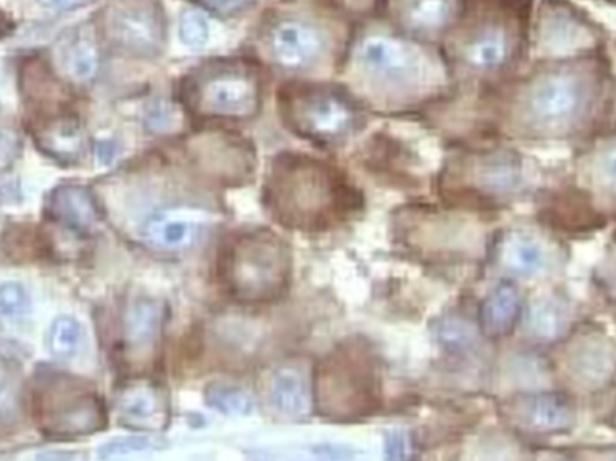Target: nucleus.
Masks as SVG:
<instances>
[{"instance_id": "16", "label": "nucleus", "mask_w": 616, "mask_h": 461, "mask_svg": "<svg viewBox=\"0 0 616 461\" xmlns=\"http://www.w3.org/2000/svg\"><path fill=\"white\" fill-rule=\"evenodd\" d=\"M190 153L203 172L223 184H242L254 172L251 142L228 132H213L190 142Z\"/></svg>"}, {"instance_id": "43", "label": "nucleus", "mask_w": 616, "mask_h": 461, "mask_svg": "<svg viewBox=\"0 0 616 461\" xmlns=\"http://www.w3.org/2000/svg\"><path fill=\"white\" fill-rule=\"evenodd\" d=\"M72 454H67V452H58V454H44V457L38 458V461H69Z\"/></svg>"}, {"instance_id": "39", "label": "nucleus", "mask_w": 616, "mask_h": 461, "mask_svg": "<svg viewBox=\"0 0 616 461\" xmlns=\"http://www.w3.org/2000/svg\"><path fill=\"white\" fill-rule=\"evenodd\" d=\"M38 2L49 8V10L71 11L78 10L81 5L89 4L91 0H38Z\"/></svg>"}, {"instance_id": "38", "label": "nucleus", "mask_w": 616, "mask_h": 461, "mask_svg": "<svg viewBox=\"0 0 616 461\" xmlns=\"http://www.w3.org/2000/svg\"><path fill=\"white\" fill-rule=\"evenodd\" d=\"M388 454L391 461H400L406 454V438L399 433H393L388 440Z\"/></svg>"}, {"instance_id": "40", "label": "nucleus", "mask_w": 616, "mask_h": 461, "mask_svg": "<svg viewBox=\"0 0 616 461\" xmlns=\"http://www.w3.org/2000/svg\"><path fill=\"white\" fill-rule=\"evenodd\" d=\"M96 155L98 161H102L103 164L112 163V159L116 158V147L112 142H98Z\"/></svg>"}, {"instance_id": "33", "label": "nucleus", "mask_w": 616, "mask_h": 461, "mask_svg": "<svg viewBox=\"0 0 616 461\" xmlns=\"http://www.w3.org/2000/svg\"><path fill=\"white\" fill-rule=\"evenodd\" d=\"M19 410V384L10 368L0 362V420L10 422Z\"/></svg>"}, {"instance_id": "28", "label": "nucleus", "mask_w": 616, "mask_h": 461, "mask_svg": "<svg viewBox=\"0 0 616 461\" xmlns=\"http://www.w3.org/2000/svg\"><path fill=\"white\" fill-rule=\"evenodd\" d=\"M123 416L130 420H150L157 413V396L150 388H132L119 401Z\"/></svg>"}, {"instance_id": "12", "label": "nucleus", "mask_w": 616, "mask_h": 461, "mask_svg": "<svg viewBox=\"0 0 616 461\" xmlns=\"http://www.w3.org/2000/svg\"><path fill=\"white\" fill-rule=\"evenodd\" d=\"M449 178L445 189L455 195H469L483 203H494L495 198L509 197L520 188L521 172L515 159L509 153H481L460 158L450 164Z\"/></svg>"}, {"instance_id": "2", "label": "nucleus", "mask_w": 616, "mask_h": 461, "mask_svg": "<svg viewBox=\"0 0 616 461\" xmlns=\"http://www.w3.org/2000/svg\"><path fill=\"white\" fill-rule=\"evenodd\" d=\"M218 276L240 303H271L287 292L293 278V253L285 240L269 229L243 231L224 245Z\"/></svg>"}, {"instance_id": "8", "label": "nucleus", "mask_w": 616, "mask_h": 461, "mask_svg": "<svg viewBox=\"0 0 616 461\" xmlns=\"http://www.w3.org/2000/svg\"><path fill=\"white\" fill-rule=\"evenodd\" d=\"M501 416L520 435H570L579 424L575 396L559 388L517 391L501 404Z\"/></svg>"}, {"instance_id": "31", "label": "nucleus", "mask_w": 616, "mask_h": 461, "mask_svg": "<svg viewBox=\"0 0 616 461\" xmlns=\"http://www.w3.org/2000/svg\"><path fill=\"white\" fill-rule=\"evenodd\" d=\"M179 35L181 41L187 47L193 49H201L209 42V24L201 13L195 11H186L181 19V26H179Z\"/></svg>"}, {"instance_id": "15", "label": "nucleus", "mask_w": 616, "mask_h": 461, "mask_svg": "<svg viewBox=\"0 0 616 461\" xmlns=\"http://www.w3.org/2000/svg\"><path fill=\"white\" fill-rule=\"evenodd\" d=\"M579 307L575 299L562 290H545L526 301L520 326L523 339L532 348H548L561 345L562 341L577 329Z\"/></svg>"}, {"instance_id": "17", "label": "nucleus", "mask_w": 616, "mask_h": 461, "mask_svg": "<svg viewBox=\"0 0 616 461\" xmlns=\"http://www.w3.org/2000/svg\"><path fill=\"white\" fill-rule=\"evenodd\" d=\"M71 382V380H69ZM64 380L66 391H56L55 404H44V418L53 433L64 435H92L105 426V410L91 391L75 388Z\"/></svg>"}, {"instance_id": "37", "label": "nucleus", "mask_w": 616, "mask_h": 461, "mask_svg": "<svg viewBox=\"0 0 616 461\" xmlns=\"http://www.w3.org/2000/svg\"><path fill=\"white\" fill-rule=\"evenodd\" d=\"M335 4L341 5L343 10L349 11L352 15H363L379 8V0H335Z\"/></svg>"}, {"instance_id": "14", "label": "nucleus", "mask_w": 616, "mask_h": 461, "mask_svg": "<svg viewBox=\"0 0 616 461\" xmlns=\"http://www.w3.org/2000/svg\"><path fill=\"white\" fill-rule=\"evenodd\" d=\"M265 51L285 71H307L323 58V31L301 16H278L265 30Z\"/></svg>"}, {"instance_id": "44", "label": "nucleus", "mask_w": 616, "mask_h": 461, "mask_svg": "<svg viewBox=\"0 0 616 461\" xmlns=\"http://www.w3.org/2000/svg\"><path fill=\"white\" fill-rule=\"evenodd\" d=\"M539 461H573V460H570V458H564V457H548V458H543V460Z\"/></svg>"}, {"instance_id": "18", "label": "nucleus", "mask_w": 616, "mask_h": 461, "mask_svg": "<svg viewBox=\"0 0 616 461\" xmlns=\"http://www.w3.org/2000/svg\"><path fill=\"white\" fill-rule=\"evenodd\" d=\"M31 136L38 150L58 163L77 164L85 155V128L71 111L36 117Z\"/></svg>"}, {"instance_id": "9", "label": "nucleus", "mask_w": 616, "mask_h": 461, "mask_svg": "<svg viewBox=\"0 0 616 461\" xmlns=\"http://www.w3.org/2000/svg\"><path fill=\"white\" fill-rule=\"evenodd\" d=\"M355 61L369 82L391 91H410L425 80L424 53L397 36H364L355 47Z\"/></svg>"}, {"instance_id": "42", "label": "nucleus", "mask_w": 616, "mask_h": 461, "mask_svg": "<svg viewBox=\"0 0 616 461\" xmlns=\"http://www.w3.org/2000/svg\"><path fill=\"white\" fill-rule=\"evenodd\" d=\"M13 27H15V24H13V21H11L10 16H8V13L0 10V41L10 35Z\"/></svg>"}, {"instance_id": "27", "label": "nucleus", "mask_w": 616, "mask_h": 461, "mask_svg": "<svg viewBox=\"0 0 616 461\" xmlns=\"http://www.w3.org/2000/svg\"><path fill=\"white\" fill-rule=\"evenodd\" d=\"M206 401L213 410L229 416H248L253 413V399L235 385L213 384L206 393Z\"/></svg>"}, {"instance_id": "24", "label": "nucleus", "mask_w": 616, "mask_h": 461, "mask_svg": "<svg viewBox=\"0 0 616 461\" xmlns=\"http://www.w3.org/2000/svg\"><path fill=\"white\" fill-rule=\"evenodd\" d=\"M198 229H201L198 223L193 222L192 218L161 214L148 218L145 228H142V234H145L148 244H152L153 247L178 251V249H186L193 245V242L201 234Z\"/></svg>"}, {"instance_id": "34", "label": "nucleus", "mask_w": 616, "mask_h": 461, "mask_svg": "<svg viewBox=\"0 0 616 461\" xmlns=\"http://www.w3.org/2000/svg\"><path fill=\"white\" fill-rule=\"evenodd\" d=\"M192 2L213 15L232 19V16L242 15L246 11L251 10L258 0H192Z\"/></svg>"}, {"instance_id": "23", "label": "nucleus", "mask_w": 616, "mask_h": 461, "mask_svg": "<svg viewBox=\"0 0 616 461\" xmlns=\"http://www.w3.org/2000/svg\"><path fill=\"white\" fill-rule=\"evenodd\" d=\"M269 399L274 410L280 411L282 415L294 418L307 415L310 410L307 379L293 366H283L271 379Z\"/></svg>"}, {"instance_id": "10", "label": "nucleus", "mask_w": 616, "mask_h": 461, "mask_svg": "<svg viewBox=\"0 0 616 461\" xmlns=\"http://www.w3.org/2000/svg\"><path fill=\"white\" fill-rule=\"evenodd\" d=\"M456 60L476 72L500 71L512 60L511 31L487 5L470 4L453 36Z\"/></svg>"}, {"instance_id": "13", "label": "nucleus", "mask_w": 616, "mask_h": 461, "mask_svg": "<svg viewBox=\"0 0 616 461\" xmlns=\"http://www.w3.org/2000/svg\"><path fill=\"white\" fill-rule=\"evenodd\" d=\"M500 265L512 279L546 281L562 270L561 245L548 239L543 231L514 229L501 240Z\"/></svg>"}, {"instance_id": "4", "label": "nucleus", "mask_w": 616, "mask_h": 461, "mask_svg": "<svg viewBox=\"0 0 616 461\" xmlns=\"http://www.w3.org/2000/svg\"><path fill=\"white\" fill-rule=\"evenodd\" d=\"M283 125L318 147L343 145L360 128L361 112L349 92L321 83H288L278 92Z\"/></svg>"}, {"instance_id": "30", "label": "nucleus", "mask_w": 616, "mask_h": 461, "mask_svg": "<svg viewBox=\"0 0 616 461\" xmlns=\"http://www.w3.org/2000/svg\"><path fill=\"white\" fill-rule=\"evenodd\" d=\"M30 295L24 285L16 281L0 284V315L5 320H19L30 310Z\"/></svg>"}, {"instance_id": "22", "label": "nucleus", "mask_w": 616, "mask_h": 461, "mask_svg": "<svg viewBox=\"0 0 616 461\" xmlns=\"http://www.w3.org/2000/svg\"><path fill=\"white\" fill-rule=\"evenodd\" d=\"M56 58L71 82H92L100 71V47L94 31L89 26L66 31L56 46Z\"/></svg>"}, {"instance_id": "36", "label": "nucleus", "mask_w": 616, "mask_h": 461, "mask_svg": "<svg viewBox=\"0 0 616 461\" xmlns=\"http://www.w3.org/2000/svg\"><path fill=\"white\" fill-rule=\"evenodd\" d=\"M596 281L602 292L616 303V258H607L596 273Z\"/></svg>"}, {"instance_id": "41", "label": "nucleus", "mask_w": 616, "mask_h": 461, "mask_svg": "<svg viewBox=\"0 0 616 461\" xmlns=\"http://www.w3.org/2000/svg\"><path fill=\"white\" fill-rule=\"evenodd\" d=\"M588 461H616V447H606V449H593L586 452Z\"/></svg>"}, {"instance_id": "26", "label": "nucleus", "mask_w": 616, "mask_h": 461, "mask_svg": "<svg viewBox=\"0 0 616 461\" xmlns=\"http://www.w3.org/2000/svg\"><path fill=\"white\" fill-rule=\"evenodd\" d=\"M83 341V326L69 315H60L53 321L49 330V348L56 359H72L80 350Z\"/></svg>"}, {"instance_id": "11", "label": "nucleus", "mask_w": 616, "mask_h": 461, "mask_svg": "<svg viewBox=\"0 0 616 461\" xmlns=\"http://www.w3.org/2000/svg\"><path fill=\"white\" fill-rule=\"evenodd\" d=\"M588 89L573 72L554 71L540 77L526 94V116L534 127L561 132L573 127L586 111Z\"/></svg>"}, {"instance_id": "6", "label": "nucleus", "mask_w": 616, "mask_h": 461, "mask_svg": "<svg viewBox=\"0 0 616 461\" xmlns=\"http://www.w3.org/2000/svg\"><path fill=\"white\" fill-rule=\"evenodd\" d=\"M556 380L571 395H595L616 384V341L601 329L577 326L551 359Z\"/></svg>"}, {"instance_id": "29", "label": "nucleus", "mask_w": 616, "mask_h": 461, "mask_svg": "<svg viewBox=\"0 0 616 461\" xmlns=\"http://www.w3.org/2000/svg\"><path fill=\"white\" fill-rule=\"evenodd\" d=\"M593 172L598 193L609 203L616 204V141L604 147L595 161Z\"/></svg>"}, {"instance_id": "1", "label": "nucleus", "mask_w": 616, "mask_h": 461, "mask_svg": "<svg viewBox=\"0 0 616 461\" xmlns=\"http://www.w3.org/2000/svg\"><path fill=\"white\" fill-rule=\"evenodd\" d=\"M263 204L276 222L298 231H327L360 211L363 198L334 164L307 153L273 159Z\"/></svg>"}, {"instance_id": "21", "label": "nucleus", "mask_w": 616, "mask_h": 461, "mask_svg": "<svg viewBox=\"0 0 616 461\" xmlns=\"http://www.w3.org/2000/svg\"><path fill=\"white\" fill-rule=\"evenodd\" d=\"M400 30L419 38L442 35L455 16V0H391Z\"/></svg>"}, {"instance_id": "25", "label": "nucleus", "mask_w": 616, "mask_h": 461, "mask_svg": "<svg viewBox=\"0 0 616 461\" xmlns=\"http://www.w3.org/2000/svg\"><path fill=\"white\" fill-rule=\"evenodd\" d=\"M161 307L150 299H137L127 309L123 329H125L128 345L136 350H145L156 343L157 335L161 332Z\"/></svg>"}, {"instance_id": "3", "label": "nucleus", "mask_w": 616, "mask_h": 461, "mask_svg": "<svg viewBox=\"0 0 616 461\" xmlns=\"http://www.w3.org/2000/svg\"><path fill=\"white\" fill-rule=\"evenodd\" d=\"M179 100L201 119L249 122L262 108V72L243 58H213L182 78Z\"/></svg>"}, {"instance_id": "35", "label": "nucleus", "mask_w": 616, "mask_h": 461, "mask_svg": "<svg viewBox=\"0 0 616 461\" xmlns=\"http://www.w3.org/2000/svg\"><path fill=\"white\" fill-rule=\"evenodd\" d=\"M21 152V141L10 128H0V168L10 166Z\"/></svg>"}, {"instance_id": "20", "label": "nucleus", "mask_w": 616, "mask_h": 461, "mask_svg": "<svg viewBox=\"0 0 616 461\" xmlns=\"http://www.w3.org/2000/svg\"><path fill=\"white\" fill-rule=\"evenodd\" d=\"M47 217L75 233H87L100 222L96 198L78 184H60L46 198Z\"/></svg>"}, {"instance_id": "19", "label": "nucleus", "mask_w": 616, "mask_h": 461, "mask_svg": "<svg viewBox=\"0 0 616 461\" xmlns=\"http://www.w3.org/2000/svg\"><path fill=\"white\" fill-rule=\"evenodd\" d=\"M526 299L514 279H503L490 290L480 307V332L501 339L520 326Z\"/></svg>"}, {"instance_id": "32", "label": "nucleus", "mask_w": 616, "mask_h": 461, "mask_svg": "<svg viewBox=\"0 0 616 461\" xmlns=\"http://www.w3.org/2000/svg\"><path fill=\"white\" fill-rule=\"evenodd\" d=\"M153 446H156V441L150 440L148 436H125V438L106 441L105 446L100 447L98 458L100 460H112V458L127 457V454H134V452L148 451Z\"/></svg>"}, {"instance_id": "7", "label": "nucleus", "mask_w": 616, "mask_h": 461, "mask_svg": "<svg viewBox=\"0 0 616 461\" xmlns=\"http://www.w3.org/2000/svg\"><path fill=\"white\" fill-rule=\"evenodd\" d=\"M102 33L117 51L153 58L164 49L167 21L159 0H109L102 13Z\"/></svg>"}, {"instance_id": "5", "label": "nucleus", "mask_w": 616, "mask_h": 461, "mask_svg": "<svg viewBox=\"0 0 616 461\" xmlns=\"http://www.w3.org/2000/svg\"><path fill=\"white\" fill-rule=\"evenodd\" d=\"M316 401L324 416L352 420L379 406L380 379L374 359L360 346H341L316 371Z\"/></svg>"}]
</instances>
